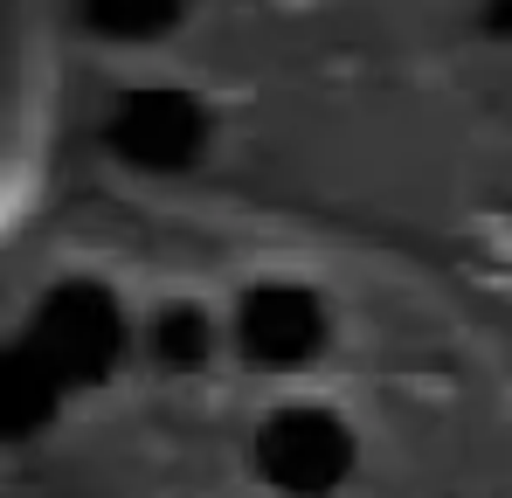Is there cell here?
I'll use <instances>...</instances> for the list:
<instances>
[{"instance_id":"6da1fadb","label":"cell","mask_w":512,"mask_h":498,"mask_svg":"<svg viewBox=\"0 0 512 498\" xmlns=\"http://www.w3.org/2000/svg\"><path fill=\"white\" fill-rule=\"evenodd\" d=\"M250 478L270 498H340L360 478V422L326 395H277L250 422Z\"/></svg>"},{"instance_id":"7a4b0ae2","label":"cell","mask_w":512,"mask_h":498,"mask_svg":"<svg viewBox=\"0 0 512 498\" xmlns=\"http://www.w3.org/2000/svg\"><path fill=\"white\" fill-rule=\"evenodd\" d=\"M333 339H340V312H333V298L312 277L263 270V277H250L229 298V360L243 374L298 388L305 374L326 367Z\"/></svg>"},{"instance_id":"3957f363","label":"cell","mask_w":512,"mask_h":498,"mask_svg":"<svg viewBox=\"0 0 512 498\" xmlns=\"http://www.w3.org/2000/svg\"><path fill=\"white\" fill-rule=\"evenodd\" d=\"M215 111L187 83H132L104 111V153L139 180H180L208 160Z\"/></svg>"},{"instance_id":"277c9868","label":"cell","mask_w":512,"mask_h":498,"mask_svg":"<svg viewBox=\"0 0 512 498\" xmlns=\"http://www.w3.org/2000/svg\"><path fill=\"white\" fill-rule=\"evenodd\" d=\"M187 14H194V0H77V21L97 42H118V49L167 42Z\"/></svg>"},{"instance_id":"5b68a950","label":"cell","mask_w":512,"mask_h":498,"mask_svg":"<svg viewBox=\"0 0 512 498\" xmlns=\"http://www.w3.org/2000/svg\"><path fill=\"white\" fill-rule=\"evenodd\" d=\"M478 35L512 49V0H478Z\"/></svg>"}]
</instances>
